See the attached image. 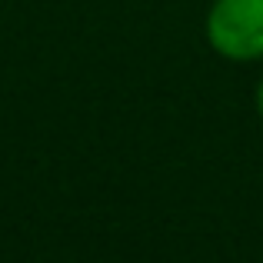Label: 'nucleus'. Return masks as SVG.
<instances>
[{"mask_svg": "<svg viewBox=\"0 0 263 263\" xmlns=\"http://www.w3.org/2000/svg\"><path fill=\"white\" fill-rule=\"evenodd\" d=\"M203 37L230 64L263 60V0H210Z\"/></svg>", "mask_w": 263, "mask_h": 263, "instance_id": "f257e3e1", "label": "nucleus"}, {"mask_svg": "<svg viewBox=\"0 0 263 263\" xmlns=\"http://www.w3.org/2000/svg\"><path fill=\"white\" fill-rule=\"evenodd\" d=\"M253 100H257V117H260V123H263V73H260V80H257V93H253Z\"/></svg>", "mask_w": 263, "mask_h": 263, "instance_id": "f03ea898", "label": "nucleus"}]
</instances>
